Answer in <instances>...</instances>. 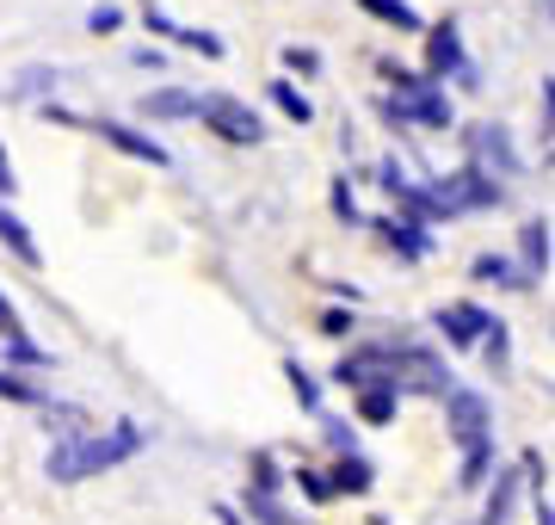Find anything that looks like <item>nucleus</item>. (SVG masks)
<instances>
[{"label":"nucleus","mask_w":555,"mask_h":525,"mask_svg":"<svg viewBox=\"0 0 555 525\" xmlns=\"http://www.w3.org/2000/svg\"><path fill=\"white\" fill-rule=\"evenodd\" d=\"M433 322H438V334H444L451 346H476L481 334L494 328V309H481V304H444Z\"/></svg>","instance_id":"nucleus-8"},{"label":"nucleus","mask_w":555,"mask_h":525,"mask_svg":"<svg viewBox=\"0 0 555 525\" xmlns=\"http://www.w3.org/2000/svg\"><path fill=\"white\" fill-rule=\"evenodd\" d=\"M383 235H389V242L401 247V254H408V260H426V229H420V222H401V217H383Z\"/></svg>","instance_id":"nucleus-14"},{"label":"nucleus","mask_w":555,"mask_h":525,"mask_svg":"<svg viewBox=\"0 0 555 525\" xmlns=\"http://www.w3.org/2000/svg\"><path fill=\"white\" fill-rule=\"evenodd\" d=\"M321 334H352V309H327L321 316Z\"/></svg>","instance_id":"nucleus-29"},{"label":"nucleus","mask_w":555,"mask_h":525,"mask_svg":"<svg viewBox=\"0 0 555 525\" xmlns=\"http://www.w3.org/2000/svg\"><path fill=\"white\" fill-rule=\"evenodd\" d=\"M179 43H192L198 56H222V38L217 31H198V25H179Z\"/></svg>","instance_id":"nucleus-24"},{"label":"nucleus","mask_w":555,"mask_h":525,"mask_svg":"<svg viewBox=\"0 0 555 525\" xmlns=\"http://www.w3.org/2000/svg\"><path fill=\"white\" fill-rule=\"evenodd\" d=\"M334 217L339 222H358V204H352V185H346V180H334Z\"/></svg>","instance_id":"nucleus-27"},{"label":"nucleus","mask_w":555,"mask_h":525,"mask_svg":"<svg viewBox=\"0 0 555 525\" xmlns=\"http://www.w3.org/2000/svg\"><path fill=\"white\" fill-rule=\"evenodd\" d=\"M192 118L204 124V130H217L222 142H235V149H254L259 137H266V124L247 112V100H235V93H198V112Z\"/></svg>","instance_id":"nucleus-5"},{"label":"nucleus","mask_w":555,"mask_h":525,"mask_svg":"<svg viewBox=\"0 0 555 525\" xmlns=\"http://www.w3.org/2000/svg\"><path fill=\"white\" fill-rule=\"evenodd\" d=\"M284 377H291V389H297V402H302V408H321V389H315V377H309V371H302L297 359H284Z\"/></svg>","instance_id":"nucleus-20"},{"label":"nucleus","mask_w":555,"mask_h":525,"mask_svg":"<svg viewBox=\"0 0 555 525\" xmlns=\"http://www.w3.org/2000/svg\"><path fill=\"white\" fill-rule=\"evenodd\" d=\"M284 68H291V75H321V50H309V43H284Z\"/></svg>","instance_id":"nucleus-19"},{"label":"nucleus","mask_w":555,"mask_h":525,"mask_svg":"<svg viewBox=\"0 0 555 525\" xmlns=\"http://www.w3.org/2000/svg\"><path fill=\"white\" fill-rule=\"evenodd\" d=\"M142 445V426L137 421H118L105 439H93V433H75V439H62L56 451H50V483H87V476H100V470L124 464V458H137Z\"/></svg>","instance_id":"nucleus-1"},{"label":"nucleus","mask_w":555,"mask_h":525,"mask_svg":"<svg viewBox=\"0 0 555 525\" xmlns=\"http://www.w3.org/2000/svg\"><path fill=\"white\" fill-rule=\"evenodd\" d=\"M469 272H476V284H525V272H513V266L500 260V254H481Z\"/></svg>","instance_id":"nucleus-18"},{"label":"nucleus","mask_w":555,"mask_h":525,"mask_svg":"<svg viewBox=\"0 0 555 525\" xmlns=\"http://www.w3.org/2000/svg\"><path fill=\"white\" fill-rule=\"evenodd\" d=\"M7 359H13V364H50V353H43L31 334H20V341H7Z\"/></svg>","instance_id":"nucleus-22"},{"label":"nucleus","mask_w":555,"mask_h":525,"mask_svg":"<svg viewBox=\"0 0 555 525\" xmlns=\"http://www.w3.org/2000/svg\"><path fill=\"white\" fill-rule=\"evenodd\" d=\"M500 199H506V185L488 180V167H481V162H463L451 180L433 185L438 217H463V210H500Z\"/></svg>","instance_id":"nucleus-4"},{"label":"nucleus","mask_w":555,"mask_h":525,"mask_svg":"<svg viewBox=\"0 0 555 525\" xmlns=\"http://www.w3.org/2000/svg\"><path fill=\"white\" fill-rule=\"evenodd\" d=\"M118 25H124V7H93V13H87V31H93V38H112Z\"/></svg>","instance_id":"nucleus-23"},{"label":"nucleus","mask_w":555,"mask_h":525,"mask_svg":"<svg viewBox=\"0 0 555 525\" xmlns=\"http://www.w3.org/2000/svg\"><path fill=\"white\" fill-rule=\"evenodd\" d=\"M0 242L13 247V260H25V266H38V242H31V229H25L13 210H0Z\"/></svg>","instance_id":"nucleus-15"},{"label":"nucleus","mask_w":555,"mask_h":525,"mask_svg":"<svg viewBox=\"0 0 555 525\" xmlns=\"http://www.w3.org/2000/svg\"><path fill=\"white\" fill-rule=\"evenodd\" d=\"M518 254H525V272H550V222H525Z\"/></svg>","instance_id":"nucleus-12"},{"label":"nucleus","mask_w":555,"mask_h":525,"mask_svg":"<svg viewBox=\"0 0 555 525\" xmlns=\"http://www.w3.org/2000/svg\"><path fill=\"white\" fill-rule=\"evenodd\" d=\"M38 87H56V68H50V75H43V68H25V75H20V93H38Z\"/></svg>","instance_id":"nucleus-31"},{"label":"nucleus","mask_w":555,"mask_h":525,"mask_svg":"<svg viewBox=\"0 0 555 525\" xmlns=\"http://www.w3.org/2000/svg\"><path fill=\"white\" fill-rule=\"evenodd\" d=\"M358 7H364V13H371V20H383V25H396V31H420V13L414 7H408V0H358Z\"/></svg>","instance_id":"nucleus-13"},{"label":"nucleus","mask_w":555,"mask_h":525,"mask_svg":"<svg viewBox=\"0 0 555 525\" xmlns=\"http://www.w3.org/2000/svg\"><path fill=\"white\" fill-rule=\"evenodd\" d=\"M0 396H7V402H25V408H43V396L25 384V377H13V371H0Z\"/></svg>","instance_id":"nucleus-21"},{"label":"nucleus","mask_w":555,"mask_h":525,"mask_svg":"<svg viewBox=\"0 0 555 525\" xmlns=\"http://www.w3.org/2000/svg\"><path fill=\"white\" fill-rule=\"evenodd\" d=\"M142 118H160V124H179L198 112V93H185V87H160V93H149V100L137 105Z\"/></svg>","instance_id":"nucleus-10"},{"label":"nucleus","mask_w":555,"mask_h":525,"mask_svg":"<svg viewBox=\"0 0 555 525\" xmlns=\"http://www.w3.org/2000/svg\"><path fill=\"white\" fill-rule=\"evenodd\" d=\"M327 483H334V495H339V488H346V495H364V488H371V464H364L358 451H346V458L334 464V476H327Z\"/></svg>","instance_id":"nucleus-16"},{"label":"nucleus","mask_w":555,"mask_h":525,"mask_svg":"<svg viewBox=\"0 0 555 525\" xmlns=\"http://www.w3.org/2000/svg\"><path fill=\"white\" fill-rule=\"evenodd\" d=\"M272 105H278V112H284L291 124H309V118H315V105H309V93H297L291 81H272Z\"/></svg>","instance_id":"nucleus-17"},{"label":"nucleus","mask_w":555,"mask_h":525,"mask_svg":"<svg viewBox=\"0 0 555 525\" xmlns=\"http://www.w3.org/2000/svg\"><path fill=\"white\" fill-rule=\"evenodd\" d=\"M130 62H137V68H167V56H160V50H137Z\"/></svg>","instance_id":"nucleus-33"},{"label":"nucleus","mask_w":555,"mask_h":525,"mask_svg":"<svg viewBox=\"0 0 555 525\" xmlns=\"http://www.w3.org/2000/svg\"><path fill=\"white\" fill-rule=\"evenodd\" d=\"M222 525H241V520H235V513H229V507H222Z\"/></svg>","instance_id":"nucleus-34"},{"label":"nucleus","mask_w":555,"mask_h":525,"mask_svg":"<svg viewBox=\"0 0 555 525\" xmlns=\"http://www.w3.org/2000/svg\"><path fill=\"white\" fill-rule=\"evenodd\" d=\"M142 25H149V31H160V38H173V43H179V25L167 20V13H155V7H149V13H142Z\"/></svg>","instance_id":"nucleus-30"},{"label":"nucleus","mask_w":555,"mask_h":525,"mask_svg":"<svg viewBox=\"0 0 555 525\" xmlns=\"http://www.w3.org/2000/svg\"><path fill=\"white\" fill-rule=\"evenodd\" d=\"M444 414H451V433L463 445V488H476L488 476V458H494V414L476 389H444Z\"/></svg>","instance_id":"nucleus-2"},{"label":"nucleus","mask_w":555,"mask_h":525,"mask_svg":"<svg viewBox=\"0 0 555 525\" xmlns=\"http://www.w3.org/2000/svg\"><path fill=\"white\" fill-rule=\"evenodd\" d=\"M247 507H254V513H259L266 525H291L284 513H278V501H272V495H247Z\"/></svg>","instance_id":"nucleus-28"},{"label":"nucleus","mask_w":555,"mask_h":525,"mask_svg":"<svg viewBox=\"0 0 555 525\" xmlns=\"http://www.w3.org/2000/svg\"><path fill=\"white\" fill-rule=\"evenodd\" d=\"M20 192V174H13V162H7V149H0V199H13Z\"/></svg>","instance_id":"nucleus-32"},{"label":"nucleus","mask_w":555,"mask_h":525,"mask_svg":"<svg viewBox=\"0 0 555 525\" xmlns=\"http://www.w3.org/2000/svg\"><path fill=\"white\" fill-rule=\"evenodd\" d=\"M396 408H401V389H389V384H371V389H358V421H371V426H389V421H396Z\"/></svg>","instance_id":"nucleus-11"},{"label":"nucleus","mask_w":555,"mask_h":525,"mask_svg":"<svg viewBox=\"0 0 555 525\" xmlns=\"http://www.w3.org/2000/svg\"><path fill=\"white\" fill-rule=\"evenodd\" d=\"M87 130H93V137H105V142H112V149H124L130 162H149V167H167V162H173V155H167V149H160V142L149 137V130H137V124H118V118H93V124H87Z\"/></svg>","instance_id":"nucleus-7"},{"label":"nucleus","mask_w":555,"mask_h":525,"mask_svg":"<svg viewBox=\"0 0 555 525\" xmlns=\"http://www.w3.org/2000/svg\"><path fill=\"white\" fill-rule=\"evenodd\" d=\"M383 81L396 87L389 105H383V118L389 124H420V130H451L456 124V112H451V100H444V87L438 81L408 75V68H396V62H383Z\"/></svg>","instance_id":"nucleus-3"},{"label":"nucleus","mask_w":555,"mask_h":525,"mask_svg":"<svg viewBox=\"0 0 555 525\" xmlns=\"http://www.w3.org/2000/svg\"><path fill=\"white\" fill-rule=\"evenodd\" d=\"M469 142H476V155H469V162H481V155H488V162L494 167H506V174H518V155H513V137H506V124H476V130H469Z\"/></svg>","instance_id":"nucleus-9"},{"label":"nucleus","mask_w":555,"mask_h":525,"mask_svg":"<svg viewBox=\"0 0 555 525\" xmlns=\"http://www.w3.org/2000/svg\"><path fill=\"white\" fill-rule=\"evenodd\" d=\"M297 483H302V495H309V501H334V483H327V476H315V470H297Z\"/></svg>","instance_id":"nucleus-25"},{"label":"nucleus","mask_w":555,"mask_h":525,"mask_svg":"<svg viewBox=\"0 0 555 525\" xmlns=\"http://www.w3.org/2000/svg\"><path fill=\"white\" fill-rule=\"evenodd\" d=\"M444 75H463V81L476 87V68H469V56H463V25L444 20L426 31V81H444Z\"/></svg>","instance_id":"nucleus-6"},{"label":"nucleus","mask_w":555,"mask_h":525,"mask_svg":"<svg viewBox=\"0 0 555 525\" xmlns=\"http://www.w3.org/2000/svg\"><path fill=\"white\" fill-rule=\"evenodd\" d=\"M25 334V322H20V309L7 304V291H0V341H20Z\"/></svg>","instance_id":"nucleus-26"}]
</instances>
